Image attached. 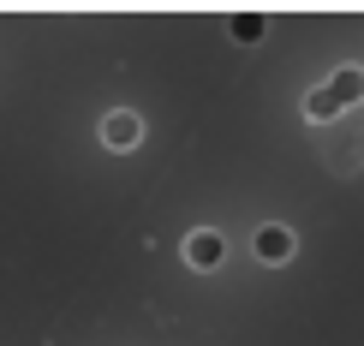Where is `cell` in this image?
<instances>
[{
  "instance_id": "obj_1",
  "label": "cell",
  "mask_w": 364,
  "mask_h": 346,
  "mask_svg": "<svg viewBox=\"0 0 364 346\" xmlns=\"http://www.w3.org/2000/svg\"><path fill=\"white\" fill-rule=\"evenodd\" d=\"M257 257H263V263H287V257H293V233H287V227H263V233H257Z\"/></svg>"
},
{
  "instance_id": "obj_2",
  "label": "cell",
  "mask_w": 364,
  "mask_h": 346,
  "mask_svg": "<svg viewBox=\"0 0 364 346\" xmlns=\"http://www.w3.org/2000/svg\"><path fill=\"white\" fill-rule=\"evenodd\" d=\"M221 251H227V245H221L215 233H197V239H191V263H197V269H215Z\"/></svg>"
},
{
  "instance_id": "obj_3",
  "label": "cell",
  "mask_w": 364,
  "mask_h": 346,
  "mask_svg": "<svg viewBox=\"0 0 364 346\" xmlns=\"http://www.w3.org/2000/svg\"><path fill=\"white\" fill-rule=\"evenodd\" d=\"M108 138H114V144H132V138H138V126H132V119H114Z\"/></svg>"
}]
</instances>
